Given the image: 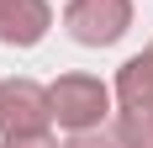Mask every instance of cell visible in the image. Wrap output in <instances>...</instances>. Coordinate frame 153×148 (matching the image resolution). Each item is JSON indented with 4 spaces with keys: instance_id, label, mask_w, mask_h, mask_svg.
<instances>
[{
    "instance_id": "cell-8",
    "label": "cell",
    "mask_w": 153,
    "mask_h": 148,
    "mask_svg": "<svg viewBox=\"0 0 153 148\" xmlns=\"http://www.w3.org/2000/svg\"><path fill=\"white\" fill-rule=\"evenodd\" d=\"M148 148H153V143H148Z\"/></svg>"
},
{
    "instance_id": "cell-3",
    "label": "cell",
    "mask_w": 153,
    "mask_h": 148,
    "mask_svg": "<svg viewBox=\"0 0 153 148\" xmlns=\"http://www.w3.org/2000/svg\"><path fill=\"white\" fill-rule=\"evenodd\" d=\"M63 27L85 48H111L132 27V0H69L63 5Z\"/></svg>"
},
{
    "instance_id": "cell-4",
    "label": "cell",
    "mask_w": 153,
    "mask_h": 148,
    "mask_svg": "<svg viewBox=\"0 0 153 148\" xmlns=\"http://www.w3.org/2000/svg\"><path fill=\"white\" fill-rule=\"evenodd\" d=\"M53 27L48 0H0V43L11 48H37Z\"/></svg>"
},
{
    "instance_id": "cell-7",
    "label": "cell",
    "mask_w": 153,
    "mask_h": 148,
    "mask_svg": "<svg viewBox=\"0 0 153 148\" xmlns=\"http://www.w3.org/2000/svg\"><path fill=\"white\" fill-rule=\"evenodd\" d=\"M0 148H53V143H48V138H5Z\"/></svg>"
},
{
    "instance_id": "cell-2",
    "label": "cell",
    "mask_w": 153,
    "mask_h": 148,
    "mask_svg": "<svg viewBox=\"0 0 153 148\" xmlns=\"http://www.w3.org/2000/svg\"><path fill=\"white\" fill-rule=\"evenodd\" d=\"M53 101L37 79H0V138H48Z\"/></svg>"
},
{
    "instance_id": "cell-6",
    "label": "cell",
    "mask_w": 153,
    "mask_h": 148,
    "mask_svg": "<svg viewBox=\"0 0 153 148\" xmlns=\"http://www.w3.org/2000/svg\"><path fill=\"white\" fill-rule=\"evenodd\" d=\"M69 148H127L116 132H106V127H85V132L69 138Z\"/></svg>"
},
{
    "instance_id": "cell-5",
    "label": "cell",
    "mask_w": 153,
    "mask_h": 148,
    "mask_svg": "<svg viewBox=\"0 0 153 148\" xmlns=\"http://www.w3.org/2000/svg\"><path fill=\"white\" fill-rule=\"evenodd\" d=\"M122 117H153V43L143 48L137 58H127L116 69V85H111Z\"/></svg>"
},
{
    "instance_id": "cell-1",
    "label": "cell",
    "mask_w": 153,
    "mask_h": 148,
    "mask_svg": "<svg viewBox=\"0 0 153 148\" xmlns=\"http://www.w3.org/2000/svg\"><path fill=\"white\" fill-rule=\"evenodd\" d=\"M48 101H53V122L69 132L106 127V117H111V90L95 74H58L48 85Z\"/></svg>"
}]
</instances>
